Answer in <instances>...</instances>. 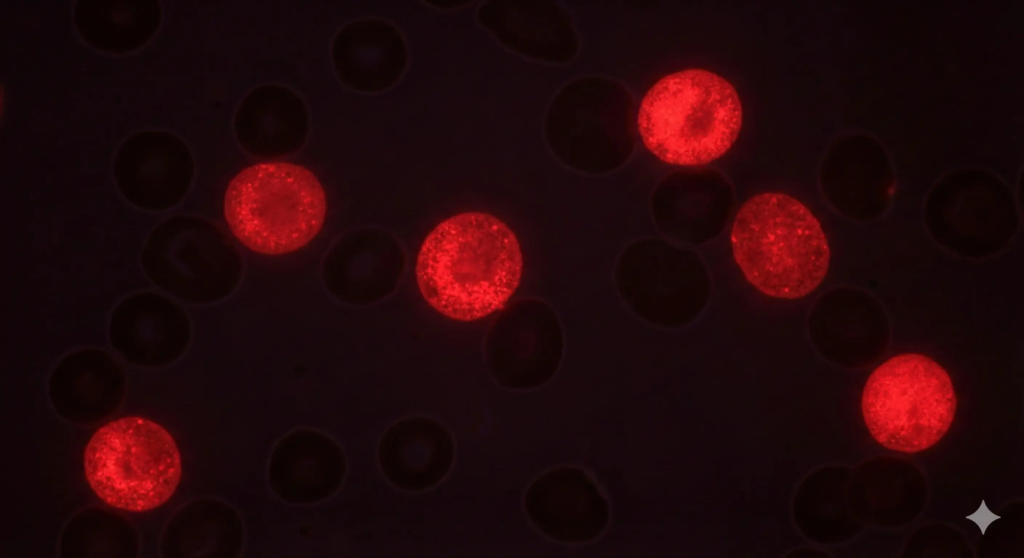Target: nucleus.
I'll list each match as a JSON object with an SVG mask.
<instances>
[{"mask_svg": "<svg viewBox=\"0 0 1024 558\" xmlns=\"http://www.w3.org/2000/svg\"><path fill=\"white\" fill-rule=\"evenodd\" d=\"M523 258L513 231L500 219L466 212L439 223L416 262L419 290L441 314L477 320L501 309L516 290Z\"/></svg>", "mask_w": 1024, "mask_h": 558, "instance_id": "obj_1", "label": "nucleus"}, {"mask_svg": "<svg viewBox=\"0 0 1024 558\" xmlns=\"http://www.w3.org/2000/svg\"><path fill=\"white\" fill-rule=\"evenodd\" d=\"M730 240L744 277L773 298L810 294L829 268L830 249L818 219L784 193L766 192L747 200L737 212Z\"/></svg>", "mask_w": 1024, "mask_h": 558, "instance_id": "obj_2", "label": "nucleus"}, {"mask_svg": "<svg viewBox=\"0 0 1024 558\" xmlns=\"http://www.w3.org/2000/svg\"><path fill=\"white\" fill-rule=\"evenodd\" d=\"M741 125L735 88L703 69L674 72L657 81L638 113L646 148L660 160L681 166L706 164L724 155Z\"/></svg>", "mask_w": 1024, "mask_h": 558, "instance_id": "obj_3", "label": "nucleus"}, {"mask_svg": "<svg viewBox=\"0 0 1024 558\" xmlns=\"http://www.w3.org/2000/svg\"><path fill=\"white\" fill-rule=\"evenodd\" d=\"M224 212L232 233L246 247L261 254H285L304 247L319 232L326 197L308 169L259 163L232 179Z\"/></svg>", "mask_w": 1024, "mask_h": 558, "instance_id": "obj_4", "label": "nucleus"}, {"mask_svg": "<svg viewBox=\"0 0 1024 558\" xmlns=\"http://www.w3.org/2000/svg\"><path fill=\"white\" fill-rule=\"evenodd\" d=\"M957 410L947 371L916 353L893 356L869 376L861 412L870 435L883 447L905 453L927 450L951 427Z\"/></svg>", "mask_w": 1024, "mask_h": 558, "instance_id": "obj_5", "label": "nucleus"}, {"mask_svg": "<svg viewBox=\"0 0 1024 558\" xmlns=\"http://www.w3.org/2000/svg\"><path fill=\"white\" fill-rule=\"evenodd\" d=\"M86 479L96 495L118 509L143 512L163 505L181 478V456L159 424L125 417L101 427L84 451Z\"/></svg>", "mask_w": 1024, "mask_h": 558, "instance_id": "obj_6", "label": "nucleus"}, {"mask_svg": "<svg viewBox=\"0 0 1024 558\" xmlns=\"http://www.w3.org/2000/svg\"><path fill=\"white\" fill-rule=\"evenodd\" d=\"M141 262L159 287L191 303L229 295L242 274L239 251L217 226L195 217L172 218L146 241Z\"/></svg>", "mask_w": 1024, "mask_h": 558, "instance_id": "obj_7", "label": "nucleus"}, {"mask_svg": "<svg viewBox=\"0 0 1024 558\" xmlns=\"http://www.w3.org/2000/svg\"><path fill=\"white\" fill-rule=\"evenodd\" d=\"M563 336L553 310L537 300H522L503 311L491 325L485 356L494 379L512 389L545 384L557 371Z\"/></svg>", "mask_w": 1024, "mask_h": 558, "instance_id": "obj_8", "label": "nucleus"}, {"mask_svg": "<svg viewBox=\"0 0 1024 558\" xmlns=\"http://www.w3.org/2000/svg\"><path fill=\"white\" fill-rule=\"evenodd\" d=\"M526 513L546 536L583 543L599 536L609 520V505L592 478L576 467H559L539 476L526 491Z\"/></svg>", "mask_w": 1024, "mask_h": 558, "instance_id": "obj_9", "label": "nucleus"}, {"mask_svg": "<svg viewBox=\"0 0 1024 558\" xmlns=\"http://www.w3.org/2000/svg\"><path fill=\"white\" fill-rule=\"evenodd\" d=\"M403 252L398 242L378 229L357 230L329 250L323 276L329 291L350 304H368L391 293L401 276Z\"/></svg>", "mask_w": 1024, "mask_h": 558, "instance_id": "obj_10", "label": "nucleus"}, {"mask_svg": "<svg viewBox=\"0 0 1024 558\" xmlns=\"http://www.w3.org/2000/svg\"><path fill=\"white\" fill-rule=\"evenodd\" d=\"M189 338L190 324L183 309L157 293L131 295L111 316L112 345L137 365L158 367L173 362L184 352Z\"/></svg>", "mask_w": 1024, "mask_h": 558, "instance_id": "obj_11", "label": "nucleus"}, {"mask_svg": "<svg viewBox=\"0 0 1024 558\" xmlns=\"http://www.w3.org/2000/svg\"><path fill=\"white\" fill-rule=\"evenodd\" d=\"M345 470L346 460L336 442L318 431L301 429L276 444L268 478L272 491L282 500L311 504L334 494Z\"/></svg>", "mask_w": 1024, "mask_h": 558, "instance_id": "obj_12", "label": "nucleus"}, {"mask_svg": "<svg viewBox=\"0 0 1024 558\" xmlns=\"http://www.w3.org/2000/svg\"><path fill=\"white\" fill-rule=\"evenodd\" d=\"M379 463L387 479L406 491L433 487L450 470L454 442L438 421L416 416L393 424L382 436Z\"/></svg>", "mask_w": 1024, "mask_h": 558, "instance_id": "obj_13", "label": "nucleus"}, {"mask_svg": "<svg viewBox=\"0 0 1024 558\" xmlns=\"http://www.w3.org/2000/svg\"><path fill=\"white\" fill-rule=\"evenodd\" d=\"M332 58L340 80L362 92L393 85L406 64V48L399 32L388 22L362 19L343 27L332 45Z\"/></svg>", "mask_w": 1024, "mask_h": 558, "instance_id": "obj_14", "label": "nucleus"}, {"mask_svg": "<svg viewBox=\"0 0 1024 558\" xmlns=\"http://www.w3.org/2000/svg\"><path fill=\"white\" fill-rule=\"evenodd\" d=\"M236 131L248 152L279 157L295 152L305 141L308 115L300 97L290 89L266 85L254 89L236 116Z\"/></svg>", "mask_w": 1024, "mask_h": 558, "instance_id": "obj_15", "label": "nucleus"}, {"mask_svg": "<svg viewBox=\"0 0 1024 558\" xmlns=\"http://www.w3.org/2000/svg\"><path fill=\"white\" fill-rule=\"evenodd\" d=\"M124 390L120 366L100 350H79L55 368L50 393L58 405H103L119 400Z\"/></svg>", "mask_w": 1024, "mask_h": 558, "instance_id": "obj_16", "label": "nucleus"}, {"mask_svg": "<svg viewBox=\"0 0 1024 558\" xmlns=\"http://www.w3.org/2000/svg\"><path fill=\"white\" fill-rule=\"evenodd\" d=\"M188 515V556L237 557L243 544L240 517L217 500H202Z\"/></svg>", "mask_w": 1024, "mask_h": 558, "instance_id": "obj_17", "label": "nucleus"}]
</instances>
